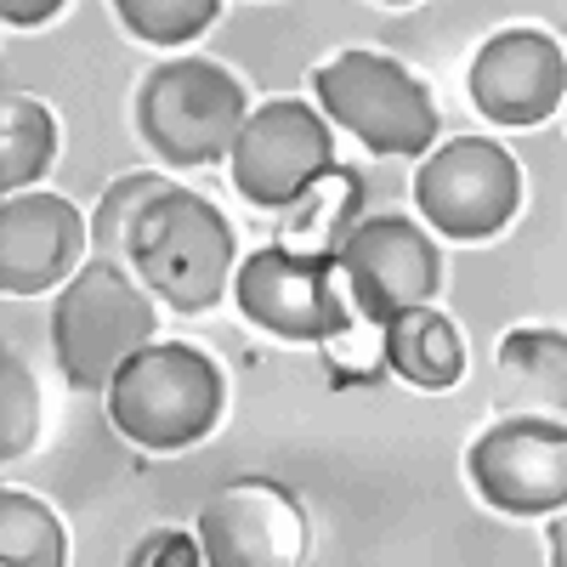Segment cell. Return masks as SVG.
Returning a JSON list of instances; mask_svg holds the SVG:
<instances>
[{
	"label": "cell",
	"instance_id": "obj_1",
	"mask_svg": "<svg viewBox=\"0 0 567 567\" xmlns=\"http://www.w3.org/2000/svg\"><path fill=\"white\" fill-rule=\"evenodd\" d=\"M227 403L221 369L187 341H148L109 381V420L148 454L194 449L216 432Z\"/></svg>",
	"mask_w": 567,
	"mask_h": 567
},
{
	"label": "cell",
	"instance_id": "obj_2",
	"mask_svg": "<svg viewBox=\"0 0 567 567\" xmlns=\"http://www.w3.org/2000/svg\"><path fill=\"white\" fill-rule=\"evenodd\" d=\"M159 336L148 290H136L131 261L91 256L52 307V352L74 392H109L125 358Z\"/></svg>",
	"mask_w": 567,
	"mask_h": 567
},
{
	"label": "cell",
	"instance_id": "obj_3",
	"mask_svg": "<svg viewBox=\"0 0 567 567\" xmlns=\"http://www.w3.org/2000/svg\"><path fill=\"white\" fill-rule=\"evenodd\" d=\"M125 261L165 307L205 312L233 278V227L194 187H165L131 227Z\"/></svg>",
	"mask_w": 567,
	"mask_h": 567
},
{
	"label": "cell",
	"instance_id": "obj_4",
	"mask_svg": "<svg viewBox=\"0 0 567 567\" xmlns=\"http://www.w3.org/2000/svg\"><path fill=\"white\" fill-rule=\"evenodd\" d=\"M245 120H250L245 85L210 58H171L136 91V131L176 171L227 159Z\"/></svg>",
	"mask_w": 567,
	"mask_h": 567
},
{
	"label": "cell",
	"instance_id": "obj_5",
	"mask_svg": "<svg viewBox=\"0 0 567 567\" xmlns=\"http://www.w3.org/2000/svg\"><path fill=\"white\" fill-rule=\"evenodd\" d=\"M312 91H318V109L341 131H352L369 154H392V159L432 154L437 103L398 58L352 45V52H336L312 69Z\"/></svg>",
	"mask_w": 567,
	"mask_h": 567
},
{
	"label": "cell",
	"instance_id": "obj_6",
	"mask_svg": "<svg viewBox=\"0 0 567 567\" xmlns=\"http://www.w3.org/2000/svg\"><path fill=\"white\" fill-rule=\"evenodd\" d=\"M414 205L449 239H494L523 205V171L488 136H454L414 171Z\"/></svg>",
	"mask_w": 567,
	"mask_h": 567
},
{
	"label": "cell",
	"instance_id": "obj_7",
	"mask_svg": "<svg viewBox=\"0 0 567 567\" xmlns=\"http://www.w3.org/2000/svg\"><path fill=\"white\" fill-rule=\"evenodd\" d=\"M233 187L239 199L256 205V210H284L296 205L318 176H329L341 159H336V136H329V120L296 97H278V103H261L239 142H233Z\"/></svg>",
	"mask_w": 567,
	"mask_h": 567
},
{
	"label": "cell",
	"instance_id": "obj_8",
	"mask_svg": "<svg viewBox=\"0 0 567 567\" xmlns=\"http://www.w3.org/2000/svg\"><path fill=\"white\" fill-rule=\"evenodd\" d=\"M233 296H239V312L278 341H336L347 329L336 256H301L290 245H267L233 272Z\"/></svg>",
	"mask_w": 567,
	"mask_h": 567
},
{
	"label": "cell",
	"instance_id": "obj_9",
	"mask_svg": "<svg viewBox=\"0 0 567 567\" xmlns=\"http://www.w3.org/2000/svg\"><path fill=\"white\" fill-rule=\"evenodd\" d=\"M465 471L477 494L505 516H550L567 505V425L505 414L471 443Z\"/></svg>",
	"mask_w": 567,
	"mask_h": 567
},
{
	"label": "cell",
	"instance_id": "obj_10",
	"mask_svg": "<svg viewBox=\"0 0 567 567\" xmlns=\"http://www.w3.org/2000/svg\"><path fill=\"white\" fill-rule=\"evenodd\" d=\"M341 272L352 284V301L369 323H386L409 307H425L443 290V256L432 233L409 216H363L347 245H341Z\"/></svg>",
	"mask_w": 567,
	"mask_h": 567
},
{
	"label": "cell",
	"instance_id": "obj_11",
	"mask_svg": "<svg viewBox=\"0 0 567 567\" xmlns=\"http://www.w3.org/2000/svg\"><path fill=\"white\" fill-rule=\"evenodd\" d=\"M199 545L210 567H296L307 561V511L272 477H239L210 494Z\"/></svg>",
	"mask_w": 567,
	"mask_h": 567
},
{
	"label": "cell",
	"instance_id": "obj_12",
	"mask_svg": "<svg viewBox=\"0 0 567 567\" xmlns=\"http://www.w3.org/2000/svg\"><path fill=\"white\" fill-rule=\"evenodd\" d=\"M465 91L494 125H545L567 97V52L545 29H499L477 45Z\"/></svg>",
	"mask_w": 567,
	"mask_h": 567
},
{
	"label": "cell",
	"instance_id": "obj_13",
	"mask_svg": "<svg viewBox=\"0 0 567 567\" xmlns=\"http://www.w3.org/2000/svg\"><path fill=\"white\" fill-rule=\"evenodd\" d=\"M91 221L63 194H7L0 205V290L7 296H40L52 284H69L85 267Z\"/></svg>",
	"mask_w": 567,
	"mask_h": 567
},
{
	"label": "cell",
	"instance_id": "obj_14",
	"mask_svg": "<svg viewBox=\"0 0 567 567\" xmlns=\"http://www.w3.org/2000/svg\"><path fill=\"white\" fill-rule=\"evenodd\" d=\"M494 403L567 425V336L561 329H511L494 358Z\"/></svg>",
	"mask_w": 567,
	"mask_h": 567
},
{
	"label": "cell",
	"instance_id": "obj_15",
	"mask_svg": "<svg viewBox=\"0 0 567 567\" xmlns=\"http://www.w3.org/2000/svg\"><path fill=\"white\" fill-rule=\"evenodd\" d=\"M381 352H386L392 374H403V381L420 386V392H449L460 374H465L460 329H454L432 301L386 318V323H381Z\"/></svg>",
	"mask_w": 567,
	"mask_h": 567
},
{
	"label": "cell",
	"instance_id": "obj_16",
	"mask_svg": "<svg viewBox=\"0 0 567 567\" xmlns=\"http://www.w3.org/2000/svg\"><path fill=\"white\" fill-rule=\"evenodd\" d=\"M358 199H363L358 171L336 165L329 176H318L296 205L278 210V245H290L301 256H341L347 233L363 221L358 216Z\"/></svg>",
	"mask_w": 567,
	"mask_h": 567
},
{
	"label": "cell",
	"instance_id": "obj_17",
	"mask_svg": "<svg viewBox=\"0 0 567 567\" xmlns=\"http://www.w3.org/2000/svg\"><path fill=\"white\" fill-rule=\"evenodd\" d=\"M58 159V120L45 103L23 97V91H7L0 103V187L7 194H23L34 187Z\"/></svg>",
	"mask_w": 567,
	"mask_h": 567
},
{
	"label": "cell",
	"instance_id": "obj_18",
	"mask_svg": "<svg viewBox=\"0 0 567 567\" xmlns=\"http://www.w3.org/2000/svg\"><path fill=\"white\" fill-rule=\"evenodd\" d=\"M0 561L7 567H63L69 539L52 505L23 494V488H0Z\"/></svg>",
	"mask_w": 567,
	"mask_h": 567
},
{
	"label": "cell",
	"instance_id": "obj_19",
	"mask_svg": "<svg viewBox=\"0 0 567 567\" xmlns=\"http://www.w3.org/2000/svg\"><path fill=\"white\" fill-rule=\"evenodd\" d=\"M165 176L159 171H131L120 182H109V194L97 199V210H91V256H109V261H125L131 250V227L142 221V210H148L159 194H165Z\"/></svg>",
	"mask_w": 567,
	"mask_h": 567
},
{
	"label": "cell",
	"instance_id": "obj_20",
	"mask_svg": "<svg viewBox=\"0 0 567 567\" xmlns=\"http://www.w3.org/2000/svg\"><path fill=\"white\" fill-rule=\"evenodd\" d=\"M114 12H120V23L136 40H148V45H187V40H199L216 23L221 0H114Z\"/></svg>",
	"mask_w": 567,
	"mask_h": 567
},
{
	"label": "cell",
	"instance_id": "obj_21",
	"mask_svg": "<svg viewBox=\"0 0 567 567\" xmlns=\"http://www.w3.org/2000/svg\"><path fill=\"white\" fill-rule=\"evenodd\" d=\"M40 432V386L29 363L7 347L0 352V460H23Z\"/></svg>",
	"mask_w": 567,
	"mask_h": 567
},
{
	"label": "cell",
	"instance_id": "obj_22",
	"mask_svg": "<svg viewBox=\"0 0 567 567\" xmlns=\"http://www.w3.org/2000/svg\"><path fill=\"white\" fill-rule=\"evenodd\" d=\"M154 561H176V567H199L205 561V545H194L187 534H148L136 550H131V567H154Z\"/></svg>",
	"mask_w": 567,
	"mask_h": 567
},
{
	"label": "cell",
	"instance_id": "obj_23",
	"mask_svg": "<svg viewBox=\"0 0 567 567\" xmlns=\"http://www.w3.org/2000/svg\"><path fill=\"white\" fill-rule=\"evenodd\" d=\"M69 7V0H0V18H7L12 29H34L45 18H58Z\"/></svg>",
	"mask_w": 567,
	"mask_h": 567
},
{
	"label": "cell",
	"instance_id": "obj_24",
	"mask_svg": "<svg viewBox=\"0 0 567 567\" xmlns=\"http://www.w3.org/2000/svg\"><path fill=\"white\" fill-rule=\"evenodd\" d=\"M545 545H550V561L567 567V505L550 511V534H545Z\"/></svg>",
	"mask_w": 567,
	"mask_h": 567
},
{
	"label": "cell",
	"instance_id": "obj_25",
	"mask_svg": "<svg viewBox=\"0 0 567 567\" xmlns=\"http://www.w3.org/2000/svg\"><path fill=\"white\" fill-rule=\"evenodd\" d=\"M386 7H409V0H386Z\"/></svg>",
	"mask_w": 567,
	"mask_h": 567
}]
</instances>
